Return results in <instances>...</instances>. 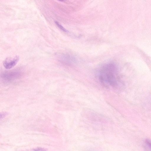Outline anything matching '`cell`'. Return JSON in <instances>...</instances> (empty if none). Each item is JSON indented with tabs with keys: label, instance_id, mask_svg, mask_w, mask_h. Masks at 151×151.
<instances>
[{
	"label": "cell",
	"instance_id": "1",
	"mask_svg": "<svg viewBox=\"0 0 151 151\" xmlns=\"http://www.w3.org/2000/svg\"><path fill=\"white\" fill-rule=\"evenodd\" d=\"M98 75L100 81L105 85L114 87L118 84V68L114 63H108L102 65L99 69Z\"/></svg>",
	"mask_w": 151,
	"mask_h": 151
},
{
	"label": "cell",
	"instance_id": "2",
	"mask_svg": "<svg viewBox=\"0 0 151 151\" xmlns=\"http://www.w3.org/2000/svg\"><path fill=\"white\" fill-rule=\"evenodd\" d=\"M19 59V57L17 55L12 57L7 58L3 62V65L6 68L10 69L17 64Z\"/></svg>",
	"mask_w": 151,
	"mask_h": 151
},
{
	"label": "cell",
	"instance_id": "3",
	"mask_svg": "<svg viewBox=\"0 0 151 151\" xmlns=\"http://www.w3.org/2000/svg\"><path fill=\"white\" fill-rule=\"evenodd\" d=\"M59 58L61 62L67 65L72 64L75 63L76 61L74 57L68 54H61Z\"/></svg>",
	"mask_w": 151,
	"mask_h": 151
},
{
	"label": "cell",
	"instance_id": "4",
	"mask_svg": "<svg viewBox=\"0 0 151 151\" xmlns=\"http://www.w3.org/2000/svg\"><path fill=\"white\" fill-rule=\"evenodd\" d=\"M19 73H16L15 72L13 73H6L3 74L4 77L6 79L11 80L15 77L18 75Z\"/></svg>",
	"mask_w": 151,
	"mask_h": 151
},
{
	"label": "cell",
	"instance_id": "5",
	"mask_svg": "<svg viewBox=\"0 0 151 151\" xmlns=\"http://www.w3.org/2000/svg\"><path fill=\"white\" fill-rule=\"evenodd\" d=\"M55 23L57 26L62 31L65 32H67V31L65 28L63 26H62L57 22H55Z\"/></svg>",
	"mask_w": 151,
	"mask_h": 151
},
{
	"label": "cell",
	"instance_id": "6",
	"mask_svg": "<svg viewBox=\"0 0 151 151\" xmlns=\"http://www.w3.org/2000/svg\"><path fill=\"white\" fill-rule=\"evenodd\" d=\"M31 151H46V149L41 148L38 147L32 150Z\"/></svg>",
	"mask_w": 151,
	"mask_h": 151
},
{
	"label": "cell",
	"instance_id": "7",
	"mask_svg": "<svg viewBox=\"0 0 151 151\" xmlns=\"http://www.w3.org/2000/svg\"><path fill=\"white\" fill-rule=\"evenodd\" d=\"M145 144L148 149H150L151 147V143L150 141L148 139H146L145 141Z\"/></svg>",
	"mask_w": 151,
	"mask_h": 151
},
{
	"label": "cell",
	"instance_id": "8",
	"mask_svg": "<svg viewBox=\"0 0 151 151\" xmlns=\"http://www.w3.org/2000/svg\"><path fill=\"white\" fill-rule=\"evenodd\" d=\"M8 113L6 112L0 113V119L3 118L6 116Z\"/></svg>",
	"mask_w": 151,
	"mask_h": 151
}]
</instances>
